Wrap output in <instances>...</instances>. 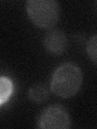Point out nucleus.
Listing matches in <instances>:
<instances>
[{"instance_id": "f257e3e1", "label": "nucleus", "mask_w": 97, "mask_h": 129, "mask_svg": "<svg viewBox=\"0 0 97 129\" xmlns=\"http://www.w3.org/2000/svg\"><path fill=\"white\" fill-rule=\"evenodd\" d=\"M83 74L75 64L67 62L62 64L52 76L50 89L54 94L62 99L75 96L80 90Z\"/></svg>"}, {"instance_id": "f03ea898", "label": "nucleus", "mask_w": 97, "mask_h": 129, "mask_svg": "<svg viewBox=\"0 0 97 129\" xmlns=\"http://www.w3.org/2000/svg\"><path fill=\"white\" fill-rule=\"evenodd\" d=\"M26 10L32 22L45 29L52 28L60 18V5L55 0H29Z\"/></svg>"}, {"instance_id": "7ed1b4c3", "label": "nucleus", "mask_w": 97, "mask_h": 129, "mask_svg": "<svg viewBox=\"0 0 97 129\" xmlns=\"http://www.w3.org/2000/svg\"><path fill=\"white\" fill-rule=\"evenodd\" d=\"M71 121L66 108L60 105L47 107L40 115L38 126L43 129H67Z\"/></svg>"}, {"instance_id": "20e7f679", "label": "nucleus", "mask_w": 97, "mask_h": 129, "mask_svg": "<svg viewBox=\"0 0 97 129\" xmlns=\"http://www.w3.org/2000/svg\"><path fill=\"white\" fill-rule=\"evenodd\" d=\"M44 44L51 53L60 55L63 53L67 48L66 36L61 30H50L44 36Z\"/></svg>"}, {"instance_id": "39448f33", "label": "nucleus", "mask_w": 97, "mask_h": 129, "mask_svg": "<svg viewBox=\"0 0 97 129\" xmlns=\"http://www.w3.org/2000/svg\"><path fill=\"white\" fill-rule=\"evenodd\" d=\"M28 97L32 102L41 104L48 100L50 93L45 86L40 83H36L30 87L28 90Z\"/></svg>"}, {"instance_id": "423d86ee", "label": "nucleus", "mask_w": 97, "mask_h": 129, "mask_svg": "<svg viewBox=\"0 0 97 129\" xmlns=\"http://www.w3.org/2000/svg\"><path fill=\"white\" fill-rule=\"evenodd\" d=\"M13 92V83L7 77L0 76V105L8 100Z\"/></svg>"}, {"instance_id": "0eeeda50", "label": "nucleus", "mask_w": 97, "mask_h": 129, "mask_svg": "<svg viewBox=\"0 0 97 129\" xmlns=\"http://www.w3.org/2000/svg\"><path fill=\"white\" fill-rule=\"evenodd\" d=\"M87 54L95 64L97 61V36L96 35L93 36L89 40L87 44Z\"/></svg>"}]
</instances>
